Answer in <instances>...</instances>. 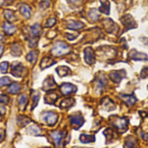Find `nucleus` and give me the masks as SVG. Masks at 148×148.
Masks as SVG:
<instances>
[{"label": "nucleus", "instance_id": "nucleus-10", "mask_svg": "<svg viewBox=\"0 0 148 148\" xmlns=\"http://www.w3.org/2000/svg\"><path fill=\"white\" fill-rule=\"evenodd\" d=\"M55 88H56V82L54 81L52 77H48L42 84V89L45 91L52 90Z\"/></svg>", "mask_w": 148, "mask_h": 148}, {"label": "nucleus", "instance_id": "nucleus-21", "mask_svg": "<svg viewBox=\"0 0 148 148\" xmlns=\"http://www.w3.org/2000/svg\"><path fill=\"white\" fill-rule=\"evenodd\" d=\"M26 132L29 134H32V135H40L41 133H42V130L41 128L36 126V125H32L31 127H28Z\"/></svg>", "mask_w": 148, "mask_h": 148}, {"label": "nucleus", "instance_id": "nucleus-23", "mask_svg": "<svg viewBox=\"0 0 148 148\" xmlns=\"http://www.w3.org/2000/svg\"><path fill=\"white\" fill-rule=\"evenodd\" d=\"M37 56H38V52L36 51V50H32V51H30V52L27 55L26 59H27L29 62L35 63V62H36V60H37Z\"/></svg>", "mask_w": 148, "mask_h": 148}, {"label": "nucleus", "instance_id": "nucleus-29", "mask_svg": "<svg viewBox=\"0 0 148 148\" xmlns=\"http://www.w3.org/2000/svg\"><path fill=\"white\" fill-rule=\"evenodd\" d=\"M21 53H22L21 48H20V46H19L18 44H13V45L11 46V54H12L13 56H18L21 55Z\"/></svg>", "mask_w": 148, "mask_h": 148}, {"label": "nucleus", "instance_id": "nucleus-15", "mask_svg": "<svg viewBox=\"0 0 148 148\" xmlns=\"http://www.w3.org/2000/svg\"><path fill=\"white\" fill-rule=\"evenodd\" d=\"M54 63H56V62L52 58H50V57H43L42 59V62H41V64H40V68L42 69H46L48 67L52 66Z\"/></svg>", "mask_w": 148, "mask_h": 148}, {"label": "nucleus", "instance_id": "nucleus-4", "mask_svg": "<svg viewBox=\"0 0 148 148\" xmlns=\"http://www.w3.org/2000/svg\"><path fill=\"white\" fill-rule=\"evenodd\" d=\"M50 136H51L56 148L62 147V140L64 137V133H61L59 131H55L50 134Z\"/></svg>", "mask_w": 148, "mask_h": 148}, {"label": "nucleus", "instance_id": "nucleus-31", "mask_svg": "<svg viewBox=\"0 0 148 148\" xmlns=\"http://www.w3.org/2000/svg\"><path fill=\"white\" fill-rule=\"evenodd\" d=\"M40 99V93L38 91H34L32 94V100H33V108H36L37 102Z\"/></svg>", "mask_w": 148, "mask_h": 148}, {"label": "nucleus", "instance_id": "nucleus-40", "mask_svg": "<svg viewBox=\"0 0 148 148\" xmlns=\"http://www.w3.org/2000/svg\"><path fill=\"white\" fill-rule=\"evenodd\" d=\"M140 76H141V78H143V79H146V78H147L148 77V67H147V68H144V69L141 70Z\"/></svg>", "mask_w": 148, "mask_h": 148}, {"label": "nucleus", "instance_id": "nucleus-26", "mask_svg": "<svg viewBox=\"0 0 148 148\" xmlns=\"http://www.w3.org/2000/svg\"><path fill=\"white\" fill-rule=\"evenodd\" d=\"M75 103V100L72 99V98H68V99H65L63 100L62 102H61V108H70L71 106H73V104Z\"/></svg>", "mask_w": 148, "mask_h": 148}, {"label": "nucleus", "instance_id": "nucleus-33", "mask_svg": "<svg viewBox=\"0 0 148 148\" xmlns=\"http://www.w3.org/2000/svg\"><path fill=\"white\" fill-rule=\"evenodd\" d=\"M89 16L91 17V19H92L93 21H96V20L99 18L100 15H99V12L97 11V10L94 9V10H91L89 11Z\"/></svg>", "mask_w": 148, "mask_h": 148}, {"label": "nucleus", "instance_id": "nucleus-41", "mask_svg": "<svg viewBox=\"0 0 148 148\" xmlns=\"http://www.w3.org/2000/svg\"><path fill=\"white\" fill-rule=\"evenodd\" d=\"M40 6H41V7L44 6L43 8L45 9V8H47V7L49 6V2H42V3H40Z\"/></svg>", "mask_w": 148, "mask_h": 148}, {"label": "nucleus", "instance_id": "nucleus-14", "mask_svg": "<svg viewBox=\"0 0 148 148\" xmlns=\"http://www.w3.org/2000/svg\"><path fill=\"white\" fill-rule=\"evenodd\" d=\"M19 11L20 13L25 17V18H29L30 15H31V9L29 5L25 4V3H23L20 5L19 7Z\"/></svg>", "mask_w": 148, "mask_h": 148}, {"label": "nucleus", "instance_id": "nucleus-8", "mask_svg": "<svg viewBox=\"0 0 148 148\" xmlns=\"http://www.w3.org/2000/svg\"><path fill=\"white\" fill-rule=\"evenodd\" d=\"M84 56H85V62L89 64L92 65L93 63H95V53L92 48L88 47L87 49H85L84 51Z\"/></svg>", "mask_w": 148, "mask_h": 148}, {"label": "nucleus", "instance_id": "nucleus-11", "mask_svg": "<svg viewBox=\"0 0 148 148\" xmlns=\"http://www.w3.org/2000/svg\"><path fill=\"white\" fill-rule=\"evenodd\" d=\"M114 125L119 129V130H121V131H124L127 129V120L125 119V118H118L116 119L114 121Z\"/></svg>", "mask_w": 148, "mask_h": 148}, {"label": "nucleus", "instance_id": "nucleus-36", "mask_svg": "<svg viewBox=\"0 0 148 148\" xmlns=\"http://www.w3.org/2000/svg\"><path fill=\"white\" fill-rule=\"evenodd\" d=\"M135 144H136L135 140H134L132 138H129L126 142V146L127 148H134L135 147Z\"/></svg>", "mask_w": 148, "mask_h": 148}, {"label": "nucleus", "instance_id": "nucleus-22", "mask_svg": "<svg viewBox=\"0 0 148 148\" xmlns=\"http://www.w3.org/2000/svg\"><path fill=\"white\" fill-rule=\"evenodd\" d=\"M56 72L57 74L59 75V76L61 77H63V76H66L70 74V69L68 68V67H65V66H60L56 69Z\"/></svg>", "mask_w": 148, "mask_h": 148}, {"label": "nucleus", "instance_id": "nucleus-2", "mask_svg": "<svg viewBox=\"0 0 148 148\" xmlns=\"http://www.w3.org/2000/svg\"><path fill=\"white\" fill-rule=\"evenodd\" d=\"M42 117L49 126H54L58 120L57 114L53 112H45L42 114Z\"/></svg>", "mask_w": 148, "mask_h": 148}, {"label": "nucleus", "instance_id": "nucleus-39", "mask_svg": "<svg viewBox=\"0 0 148 148\" xmlns=\"http://www.w3.org/2000/svg\"><path fill=\"white\" fill-rule=\"evenodd\" d=\"M9 102V97L6 95H0V103L7 104Z\"/></svg>", "mask_w": 148, "mask_h": 148}, {"label": "nucleus", "instance_id": "nucleus-7", "mask_svg": "<svg viewBox=\"0 0 148 148\" xmlns=\"http://www.w3.org/2000/svg\"><path fill=\"white\" fill-rule=\"evenodd\" d=\"M126 76V72L125 70H120V71H113L109 74V77L111 78V80L115 82V83H119L122 79H124Z\"/></svg>", "mask_w": 148, "mask_h": 148}, {"label": "nucleus", "instance_id": "nucleus-16", "mask_svg": "<svg viewBox=\"0 0 148 148\" xmlns=\"http://www.w3.org/2000/svg\"><path fill=\"white\" fill-rule=\"evenodd\" d=\"M121 99L123 100V101H125V103L128 106H132L136 102V98L134 95H121Z\"/></svg>", "mask_w": 148, "mask_h": 148}, {"label": "nucleus", "instance_id": "nucleus-35", "mask_svg": "<svg viewBox=\"0 0 148 148\" xmlns=\"http://www.w3.org/2000/svg\"><path fill=\"white\" fill-rule=\"evenodd\" d=\"M8 68H9V62H3L0 63V71H1V73H5V72H7Z\"/></svg>", "mask_w": 148, "mask_h": 148}, {"label": "nucleus", "instance_id": "nucleus-1", "mask_svg": "<svg viewBox=\"0 0 148 148\" xmlns=\"http://www.w3.org/2000/svg\"><path fill=\"white\" fill-rule=\"evenodd\" d=\"M69 52H70L69 46L63 42H56L52 49V51H51V53L54 56H61L66 55Z\"/></svg>", "mask_w": 148, "mask_h": 148}, {"label": "nucleus", "instance_id": "nucleus-20", "mask_svg": "<svg viewBox=\"0 0 148 148\" xmlns=\"http://www.w3.org/2000/svg\"><path fill=\"white\" fill-rule=\"evenodd\" d=\"M28 103V97L26 95L24 94H22L19 98H18V105H19V108L21 110H23L25 108H26V105Z\"/></svg>", "mask_w": 148, "mask_h": 148}, {"label": "nucleus", "instance_id": "nucleus-24", "mask_svg": "<svg viewBox=\"0 0 148 148\" xmlns=\"http://www.w3.org/2000/svg\"><path fill=\"white\" fill-rule=\"evenodd\" d=\"M20 89H21V86H20V84H18V83L15 82V83H12V84L9 87V88H8V92H9L10 94L16 95V94L19 93Z\"/></svg>", "mask_w": 148, "mask_h": 148}, {"label": "nucleus", "instance_id": "nucleus-13", "mask_svg": "<svg viewBox=\"0 0 148 148\" xmlns=\"http://www.w3.org/2000/svg\"><path fill=\"white\" fill-rule=\"evenodd\" d=\"M129 56L130 58L134 59V60H147V56L144 53H140L138 52L136 49H133L130 53H129Z\"/></svg>", "mask_w": 148, "mask_h": 148}, {"label": "nucleus", "instance_id": "nucleus-18", "mask_svg": "<svg viewBox=\"0 0 148 148\" xmlns=\"http://www.w3.org/2000/svg\"><path fill=\"white\" fill-rule=\"evenodd\" d=\"M3 30L4 32L7 34V35H12L13 33L16 32V26H14L13 24L10 23H4L3 24Z\"/></svg>", "mask_w": 148, "mask_h": 148}, {"label": "nucleus", "instance_id": "nucleus-3", "mask_svg": "<svg viewBox=\"0 0 148 148\" xmlns=\"http://www.w3.org/2000/svg\"><path fill=\"white\" fill-rule=\"evenodd\" d=\"M107 79L106 76L103 74H100L98 77H96L95 83V89L97 92L101 93V91L105 88L106 84H107Z\"/></svg>", "mask_w": 148, "mask_h": 148}, {"label": "nucleus", "instance_id": "nucleus-43", "mask_svg": "<svg viewBox=\"0 0 148 148\" xmlns=\"http://www.w3.org/2000/svg\"><path fill=\"white\" fill-rule=\"evenodd\" d=\"M4 139V132L3 130H0V142H2Z\"/></svg>", "mask_w": 148, "mask_h": 148}, {"label": "nucleus", "instance_id": "nucleus-17", "mask_svg": "<svg viewBox=\"0 0 148 148\" xmlns=\"http://www.w3.org/2000/svg\"><path fill=\"white\" fill-rule=\"evenodd\" d=\"M84 23L82 22H75V21H71L67 24V28L69 29H73V30H77L80 29H82L84 27Z\"/></svg>", "mask_w": 148, "mask_h": 148}, {"label": "nucleus", "instance_id": "nucleus-12", "mask_svg": "<svg viewBox=\"0 0 148 148\" xmlns=\"http://www.w3.org/2000/svg\"><path fill=\"white\" fill-rule=\"evenodd\" d=\"M70 122L72 125L77 126L78 127H80L84 123V120L81 114H74L70 116Z\"/></svg>", "mask_w": 148, "mask_h": 148}, {"label": "nucleus", "instance_id": "nucleus-27", "mask_svg": "<svg viewBox=\"0 0 148 148\" xmlns=\"http://www.w3.org/2000/svg\"><path fill=\"white\" fill-rule=\"evenodd\" d=\"M101 5L99 10H100L101 12L104 13V14H108H108H109V9H110L109 3H108V1H106L105 3L101 2Z\"/></svg>", "mask_w": 148, "mask_h": 148}, {"label": "nucleus", "instance_id": "nucleus-6", "mask_svg": "<svg viewBox=\"0 0 148 148\" xmlns=\"http://www.w3.org/2000/svg\"><path fill=\"white\" fill-rule=\"evenodd\" d=\"M61 92L63 95H69L72 93H75L77 89V88L70 83H62L60 87Z\"/></svg>", "mask_w": 148, "mask_h": 148}, {"label": "nucleus", "instance_id": "nucleus-28", "mask_svg": "<svg viewBox=\"0 0 148 148\" xmlns=\"http://www.w3.org/2000/svg\"><path fill=\"white\" fill-rule=\"evenodd\" d=\"M80 140L82 143H90L95 141V137L91 135H86V134H82L80 137Z\"/></svg>", "mask_w": 148, "mask_h": 148}, {"label": "nucleus", "instance_id": "nucleus-5", "mask_svg": "<svg viewBox=\"0 0 148 148\" xmlns=\"http://www.w3.org/2000/svg\"><path fill=\"white\" fill-rule=\"evenodd\" d=\"M24 71V67L22 65V63L18 62H15L12 64V69H11V74L16 76V77H20L23 75Z\"/></svg>", "mask_w": 148, "mask_h": 148}, {"label": "nucleus", "instance_id": "nucleus-46", "mask_svg": "<svg viewBox=\"0 0 148 148\" xmlns=\"http://www.w3.org/2000/svg\"><path fill=\"white\" fill-rule=\"evenodd\" d=\"M3 52V45H0V56H2Z\"/></svg>", "mask_w": 148, "mask_h": 148}, {"label": "nucleus", "instance_id": "nucleus-25", "mask_svg": "<svg viewBox=\"0 0 148 148\" xmlns=\"http://www.w3.org/2000/svg\"><path fill=\"white\" fill-rule=\"evenodd\" d=\"M41 32V26L39 23H35L33 26L30 28V34L33 36H38Z\"/></svg>", "mask_w": 148, "mask_h": 148}, {"label": "nucleus", "instance_id": "nucleus-19", "mask_svg": "<svg viewBox=\"0 0 148 148\" xmlns=\"http://www.w3.org/2000/svg\"><path fill=\"white\" fill-rule=\"evenodd\" d=\"M57 99H58V95L54 92H50L45 96V102L48 104H54Z\"/></svg>", "mask_w": 148, "mask_h": 148}, {"label": "nucleus", "instance_id": "nucleus-37", "mask_svg": "<svg viewBox=\"0 0 148 148\" xmlns=\"http://www.w3.org/2000/svg\"><path fill=\"white\" fill-rule=\"evenodd\" d=\"M37 41H38V37L37 36H33L29 41V46L30 48H34L36 46L37 44Z\"/></svg>", "mask_w": 148, "mask_h": 148}, {"label": "nucleus", "instance_id": "nucleus-42", "mask_svg": "<svg viewBox=\"0 0 148 148\" xmlns=\"http://www.w3.org/2000/svg\"><path fill=\"white\" fill-rule=\"evenodd\" d=\"M69 3H73V4H78V3H80L82 0H68Z\"/></svg>", "mask_w": 148, "mask_h": 148}, {"label": "nucleus", "instance_id": "nucleus-9", "mask_svg": "<svg viewBox=\"0 0 148 148\" xmlns=\"http://www.w3.org/2000/svg\"><path fill=\"white\" fill-rule=\"evenodd\" d=\"M121 20L122 23L126 26V29H130L136 27L135 21L133 19V17L130 15H126V16H122Z\"/></svg>", "mask_w": 148, "mask_h": 148}, {"label": "nucleus", "instance_id": "nucleus-38", "mask_svg": "<svg viewBox=\"0 0 148 148\" xmlns=\"http://www.w3.org/2000/svg\"><path fill=\"white\" fill-rule=\"evenodd\" d=\"M56 18H53V17H52V18H49V19H48L47 22H46V27L50 28V27L54 26V25L56 24Z\"/></svg>", "mask_w": 148, "mask_h": 148}, {"label": "nucleus", "instance_id": "nucleus-44", "mask_svg": "<svg viewBox=\"0 0 148 148\" xmlns=\"http://www.w3.org/2000/svg\"><path fill=\"white\" fill-rule=\"evenodd\" d=\"M67 38L69 40H75L76 38L75 36H73V35H70V34H67Z\"/></svg>", "mask_w": 148, "mask_h": 148}, {"label": "nucleus", "instance_id": "nucleus-47", "mask_svg": "<svg viewBox=\"0 0 148 148\" xmlns=\"http://www.w3.org/2000/svg\"><path fill=\"white\" fill-rule=\"evenodd\" d=\"M0 116H1V114H0Z\"/></svg>", "mask_w": 148, "mask_h": 148}, {"label": "nucleus", "instance_id": "nucleus-32", "mask_svg": "<svg viewBox=\"0 0 148 148\" xmlns=\"http://www.w3.org/2000/svg\"><path fill=\"white\" fill-rule=\"evenodd\" d=\"M30 122V120L27 117H23V116H20L18 117V123L22 126V127H24L26 125H28L29 123Z\"/></svg>", "mask_w": 148, "mask_h": 148}, {"label": "nucleus", "instance_id": "nucleus-45", "mask_svg": "<svg viewBox=\"0 0 148 148\" xmlns=\"http://www.w3.org/2000/svg\"><path fill=\"white\" fill-rule=\"evenodd\" d=\"M5 112H6L5 108L3 107V106H0V114H5Z\"/></svg>", "mask_w": 148, "mask_h": 148}, {"label": "nucleus", "instance_id": "nucleus-34", "mask_svg": "<svg viewBox=\"0 0 148 148\" xmlns=\"http://www.w3.org/2000/svg\"><path fill=\"white\" fill-rule=\"evenodd\" d=\"M11 82L10 78L9 77H2L0 79V87H3V86H7Z\"/></svg>", "mask_w": 148, "mask_h": 148}, {"label": "nucleus", "instance_id": "nucleus-30", "mask_svg": "<svg viewBox=\"0 0 148 148\" xmlns=\"http://www.w3.org/2000/svg\"><path fill=\"white\" fill-rule=\"evenodd\" d=\"M4 16H5V18L8 20V21H13V20H15L16 18H15V15H14V13H13V11H11V10H4Z\"/></svg>", "mask_w": 148, "mask_h": 148}]
</instances>
